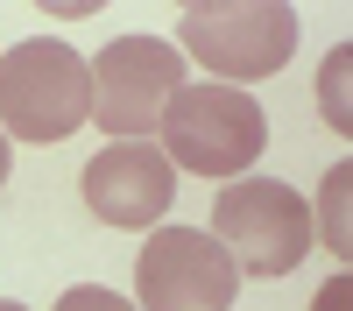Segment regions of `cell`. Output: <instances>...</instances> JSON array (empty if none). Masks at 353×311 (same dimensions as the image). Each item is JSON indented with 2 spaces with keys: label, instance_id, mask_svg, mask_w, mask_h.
I'll return each mask as SVG.
<instances>
[{
  "label": "cell",
  "instance_id": "cell-1",
  "mask_svg": "<svg viewBox=\"0 0 353 311\" xmlns=\"http://www.w3.org/2000/svg\"><path fill=\"white\" fill-rule=\"evenodd\" d=\"M269 141V113L254 92L219 78H184L156 121V149L170 156V170H198V177H241Z\"/></svg>",
  "mask_w": 353,
  "mask_h": 311
},
{
  "label": "cell",
  "instance_id": "cell-2",
  "mask_svg": "<svg viewBox=\"0 0 353 311\" xmlns=\"http://www.w3.org/2000/svg\"><path fill=\"white\" fill-rule=\"evenodd\" d=\"M92 121V64L57 43V36H28L0 57V134L8 141H71Z\"/></svg>",
  "mask_w": 353,
  "mask_h": 311
},
{
  "label": "cell",
  "instance_id": "cell-3",
  "mask_svg": "<svg viewBox=\"0 0 353 311\" xmlns=\"http://www.w3.org/2000/svg\"><path fill=\"white\" fill-rule=\"evenodd\" d=\"M176 43H184L219 85H248L290 64L297 50V8L290 0H198L176 21Z\"/></svg>",
  "mask_w": 353,
  "mask_h": 311
},
{
  "label": "cell",
  "instance_id": "cell-4",
  "mask_svg": "<svg viewBox=\"0 0 353 311\" xmlns=\"http://www.w3.org/2000/svg\"><path fill=\"white\" fill-rule=\"evenodd\" d=\"M226 262L241 276H290L311 254V205L304 191H290L276 177H233L212 198V226H205Z\"/></svg>",
  "mask_w": 353,
  "mask_h": 311
},
{
  "label": "cell",
  "instance_id": "cell-5",
  "mask_svg": "<svg viewBox=\"0 0 353 311\" xmlns=\"http://www.w3.org/2000/svg\"><path fill=\"white\" fill-rule=\"evenodd\" d=\"M184 85V50L163 36H121L92 64V121L113 141H149L170 92Z\"/></svg>",
  "mask_w": 353,
  "mask_h": 311
},
{
  "label": "cell",
  "instance_id": "cell-6",
  "mask_svg": "<svg viewBox=\"0 0 353 311\" xmlns=\"http://www.w3.org/2000/svg\"><path fill=\"white\" fill-rule=\"evenodd\" d=\"M241 269L205 226H156L134 254V311H226Z\"/></svg>",
  "mask_w": 353,
  "mask_h": 311
},
{
  "label": "cell",
  "instance_id": "cell-7",
  "mask_svg": "<svg viewBox=\"0 0 353 311\" xmlns=\"http://www.w3.org/2000/svg\"><path fill=\"white\" fill-rule=\"evenodd\" d=\"M170 198H176V170L156 141H106L85 163V205L99 212V226H121V234L163 226Z\"/></svg>",
  "mask_w": 353,
  "mask_h": 311
},
{
  "label": "cell",
  "instance_id": "cell-8",
  "mask_svg": "<svg viewBox=\"0 0 353 311\" xmlns=\"http://www.w3.org/2000/svg\"><path fill=\"white\" fill-rule=\"evenodd\" d=\"M346 191H353V163H332L325 170V198H318V219H325V248L339 254H353V226H346Z\"/></svg>",
  "mask_w": 353,
  "mask_h": 311
},
{
  "label": "cell",
  "instance_id": "cell-9",
  "mask_svg": "<svg viewBox=\"0 0 353 311\" xmlns=\"http://www.w3.org/2000/svg\"><path fill=\"white\" fill-rule=\"evenodd\" d=\"M346 71H353V50L339 43V50L325 57V71H318V99H325V121H332L339 134H353V106H346Z\"/></svg>",
  "mask_w": 353,
  "mask_h": 311
},
{
  "label": "cell",
  "instance_id": "cell-10",
  "mask_svg": "<svg viewBox=\"0 0 353 311\" xmlns=\"http://www.w3.org/2000/svg\"><path fill=\"white\" fill-rule=\"evenodd\" d=\"M57 311H134V297H113L106 283H71V290L57 297Z\"/></svg>",
  "mask_w": 353,
  "mask_h": 311
},
{
  "label": "cell",
  "instance_id": "cell-11",
  "mask_svg": "<svg viewBox=\"0 0 353 311\" xmlns=\"http://www.w3.org/2000/svg\"><path fill=\"white\" fill-rule=\"evenodd\" d=\"M311 311H353V276H332L325 290L311 297Z\"/></svg>",
  "mask_w": 353,
  "mask_h": 311
},
{
  "label": "cell",
  "instance_id": "cell-12",
  "mask_svg": "<svg viewBox=\"0 0 353 311\" xmlns=\"http://www.w3.org/2000/svg\"><path fill=\"white\" fill-rule=\"evenodd\" d=\"M0 184H8V134H0Z\"/></svg>",
  "mask_w": 353,
  "mask_h": 311
},
{
  "label": "cell",
  "instance_id": "cell-13",
  "mask_svg": "<svg viewBox=\"0 0 353 311\" xmlns=\"http://www.w3.org/2000/svg\"><path fill=\"white\" fill-rule=\"evenodd\" d=\"M0 311H28V304H8V297H0Z\"/></svg>",
  "mask_w": 353,
  "mask_h": 311
}]
</instances>
